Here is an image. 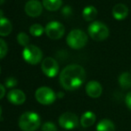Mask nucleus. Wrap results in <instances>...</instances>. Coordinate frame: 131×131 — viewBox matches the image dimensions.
<instances>
[{
	"label": "nucleus",
	"instance_id": "nucleus-12",
	"mask_svg": "<svg viewBox=\"0 0 131 131\" xmlns=\"http://www.w3.org/2000/svg\"><path fill=\"white\" fill-rule=\"evenodd\" d=\"M7 99L11 104L21 105L26 101V95L20 89H12L7 94Z\"/></svg>",
	"mask_w": 131,
	"mask_h": 131
},
{
	"label": "nucleus",
	"instance_id": "nucleus-16",
	"mask_svg": "<svg viewBox=\"0 0 131 131\" xmlns=\"http://www.w3.org/2000/svg\"><path fill=\"white\" fill-rule=\"evenodd\" d=\"M96 131H115V125L111 119H103L97 123Z\"/></svg>",
	"mask_w": 131,
	"mask_h": 131
},
{
	"label": "nucleus",
	"instance_id": "nucleus-8",
	"mask_svg": "<svg viewBox=\"0 0 131 131\" xmlns=\"http://www.w3.org/2000/svg\"><path fill=\"white\" fill-rule=\"evenodd\" d=\"M41 70L47 77L53 78L59 72V64L55 59L52 57H47L42 61Z\"/></svg>",
	"mask_w": 131,
	"mask_h": 131
},
{
	"label": "nucleus",
	"instance_id": "nucleus-3",
	"mask_svg": "<svg viewBox=\"0 0 131 131\" xmlns=\"http://www.w3.org/2000/svg\"><path fill=\"white\" fill-rule=\"evenodd\" d=\"M88 35L95 41H103L110 35V30L106 24L101 21H94L88 26Z\"/></svg>",
	"mask_w": 131,
	"mask_h": 131
},
{
	"label": "nucleus",
	"instance_id": "nucleus-15",
	"mask_svg": "<svg viewBox=\"0 0 131 131\" xmlns=\"http://www.w3.org/2000/svg\"><path fill=\"white\" fill-rule=\"evenodd\" d=\"M13 30V25L7 18H0V36H8Z\"/></svg>",
	"mask_w": 131,
	"mask_h": 131
},
{
	"label": "nucleus",
	"instance_id": "nucleus-21",
	"mask_svg": "<svg viewBox=\"0 0 131 131\" xmlns=\"http://www.w3.org/2000/svg\"><path fill=\"white\" fill-rule=\"evenodd\" d=\"M17 41L23 47H27V46H29V37L28 36L26 33L20 32L17 36Z\"/></svg>",
	"mask_w": 131,
	"mask_h": 131
},
{
	"label": "nucleus",
	"instance_id": "nucleus-5",
	"mask_svg": "<svg viewBox=\"0 0 131 131\" xmlns=\"http://www.w3.org/2000/svg\"><path fill=\"white\" fill-rule=\"evenodd\" d=\"M23 56L25 62H27L29 64L35 65V64H38L41 62L43 53L38 47L34 45H29L23 49Z\"/></svg>",
	"mask_w": 131,
	"mask_h": 131
},
{
	"label": "nucleus",
	"instance_id": "nucleus-7",
	"mask_svg": "<svg viewBox=\"0 0 131 131\" xmlns=\"http://www.w3.org/2000/svg\"><path fill=\"white\" fill-rule=\"evenodd\" d=\"M59 125L66 130H71L79 126V118L72 112H64L60 116L58 119Z\"/></svg>",
	"mask_w": 131,
	"mask_h": 131
},
{
	"label": "nucleus",
	"instance_id": "nucleus-25",
	"mask_svg": "<svg viewBox=\"0 0 131 131\" xmlns=\"http://www.w3.org/2000/svg\"><path fill=\"white\" fill-rule=\"evenodd\" d=\"M125 103L126 105L129 110H131V91L128 92L126 95V98H125Z\"/></svg>",
	"mask_w": 131,
	"mask_h": 131
},
{
	"label": "nucleus",
	"instance_id": "nucleus-23",
	"mask_svg": "<svg viewBox=\"0 0 131 131\" xmlns=\"http://www.w3.org/2000/svg\"><path fill=\"white\" fill-rule=\"evenodd\" d=\"M7 49H8V47H7L6 42L2 39V38H0V60L3 59L6 55Z\"/></svg>",
	"mask_w": 131,
	"mask_h": 131
},
{
	"label": "nucleus",
	"instance_id": "nucleus-30",
	"mask_svg": "<svg viewBox=\"0 0 131 131\" xmlns=\"http://www.w3.org/2000/svg\"><path fill=\"white\" fill-rule=\"evenodd\" d=\"M2 114V108H1V105H0V116H1Z\"/></svg>",
	"mask_w": 131,
	"mask_h": 131
},
{
	"label": "nucleus",
	"instance_id": "nucleus-31",
	"mask_svg": "<svg viewBox=\"0 0 131 131\" xmlns=\"http://www.w3.org/2000/svg\"><path fill=\"white\" fill-rule=\"evenodd\" d=\"M0 73H1V67H0Z\"/></svg>",
	"mask_w": 131,
	"mask_h": 131
},
{
	"label": "nucleus",
	"instance_id": "nucleus-26",
	"mask_svg": "<svg viewBox=\"0 0 131 131\" xmlns=\"http://www.w3.org/2000/svg\"><path fill=\"white\" fill-rule=\"evenodd\" d=\"M5 95V88L2 84H0V99H2Z\"/></svg>",
	"mask_w": 131,
	"mask_h": 131
},
{
	"label": "nucleus",
	"instance_id": "nucleus-27",
	"mask_svg": "<svg viewBox=\"0 0 131 131\" xmlns=\"http://www.w3.org/2000/svg\"><path fill=\"white\" fill-rule=\"evenodd\" d=\"M57 95H57L58 97H63V95H64V94H63V93H62V92H59V93L57 94Z\"/></svg>",
	"mask_w": 131,
	"mask_h": 131
},
{
	"label": "nucleus",
	"instance_id": "nucleus-17",
	"mask_svg": "<svg viewBox=\"0 0 131 131\" xmlns=\"http://www.w3.org/2000/svg\"><path fill=\"white\" fill-rule=\"evenodd\" d=\"M82 15L86 21H94L97 16V9L93 5H88L83 10Z\"/></svg>",
	"mask_w": 131,
	"mask_h": 131
},
{
	"label": "nucleus",
	"instance_id": "nucleus-10",
	"mask_svg": "<svg viewBox=\"0 0 131 131\" xmlns=\"http://www.w3.org/2000/svg\"><path fill=\"white\" fill-rule=\"evenodd\" d=\"M25 13L30 17H38L42 14L43 5L38 0H29L25 5Z\"/></svg>",
	"mask_w": 131,
	"mask_h": 131
},
{
	"label": "nucleus",
	"instance_id": "nucleus-19",
	"mask_svg": "<svg viewBox=\"0 0 131 131\" xmlns=\"http://www.w3.org/2000/svg\"><path fill=\"white\" fill-rule=\"evenodd\" d=\"M43 6L48 11H56L62 6V0H43Z\"/></svg>",
	"mask_w": 131,
	"mask_h": 131
},
{
	"label": "nucleus",
	"instance_id": "nucleus-24",
	"mask_svg": "<svg viewBox=\"0 0 131 131\" xmlns=\"http://www.w3.org/2000/svg\"><path fill=\"white\" fill-rule=\"evenodd\" d=\"M5 86L8 88H13L14 86H16L17 85V80H16L15 78H13V77H10L5 80Z\"/></svg>",
	"mask_w": 131,
	"mask_h": 131
},
{
	"label": "nucleus",
	"instance_id": "nucleus-28",
	"mask_svg": "<svg viewBox=\"0 0 131 131\" xmlns=\"http://www.w3.org/2000/svg\"><path fill=\"white\" fill-rule=\"evenodd\" d=\"M3 15H4V13H3V11L0 9V18H3Z\"/></svg>",
	"mask_w": 131,
	"mask_h": 131
},
{
	"label": "nucleus",
	"instance_id": "nucleus-6",
	"mask_svg": "<svg viewBox=\"0 0 131 131\" xmlns=\"http://www.w3.org/2000/svg\"><path fill=\"white\" fill-rule=\"evenodd\" d=\"M35 97L39 104L43 105H49L54 102L57 95L53 92V90L48 86H41L37 89L35 93Z\"/></svg>",
	"mask_w": 131,
	"mask_h": 131
},
{
	"label": "nucleus",
	"instance_id": "nucleus-20",
	"mask_svg": "<svg viewBox=\"0 0 131 131\" xmlns=\"http://www.w3.org/2000/svg\"><path fill=\"white\" fill-rule=\"evenodd\" d=\"M44 31H45V29H44L43 26L40 24H38V23L31 25V27L29 28V32H30V34L34 37L41 36V35L43 34Z\"/></svg>",
	"mask_w": 131,
	"mask_h": 131
},
{
	"label": "nucleus",
	"instance_id": "nucleus-1",
	"mask_svg": "<svg viewBox=\"0 0 131 131\" xmlns=\"http://www.w3.org/2000/svg\"><path fill=\"white\" fill-rule=\"evenodd\" d=\"M86 80V71L79 64H70L60 73L59 81L62 88L68 91H73L80 88Z\"/></svg>",
	"mask_w": 131,
	"mask_h": 131
},
{
	"label": "nucleus",
	"instance_id": "nucleus-9",
	"mask_svg": "<svg viewBox=\"0 0 131 131\" xmlns=\"http://www.w3.org/2000/svg\"><path fill=\"white\" fill-rule=\"evenodd\" d=\"M45 32L48 38L52 39H59L64 35L65 28L59 21H50L46 26Z\"/></svg>",
	"mask_w": 131,
	"mask_h": 131
},
{
	"label": "nucleus",
	"instance_id": "nucleus-11",
	"mask_svg": "<svg viewBox=\"0 0 131 131\" xmlns=\"http://www.w3.org/2000/svg\"><path fill=\"white\" fill-rule=\"evenodd\" d=\"M86 93L91 98H98L103 93L102 85L96 80H90L86 85Z\"/></svg>",
	"mask_w": 131,
	"mask_h": 131
},
{
	"label": "nucleus",
	"instance_id": "nucleus-18",
	"mask_svg": "<svg viewBox=\"0 0 131 131\" xmlns=\"http://www.w3.org/2000/svg\"><path fill=\"white\" fill-rule=\"evenodd\" d=\"M119 84L122 89H129L131 88V74L129 72H123L119 77Z\"/></svg>",
	"mask_w": 131,
	"mask_h": 131
},
{
	"label": "nucleus",
	"instance_id": "nucleus-4",
	"mask_svg": "<svg viewBox=\"0 0 131 131\" xmlns=\"http://www.w3.org/2000/svg\"><path fill=\"white\" fill-rule=\"evenodd\" d=\"M66 41L72 49H80L88 43V35L81 29H73L68 34Z\"/></svg>",
	"mask_w": 131,
	"mask_h": 131
},
{
	"label": "nucleus",
	"instance_id": "nucleus-14",
	"mask_svg": "<svg viewBox=\"0 0 131 131\" xmlns=\"http://www.w3.org/2000/svg\"><path fill=\"white\" fill-rule=\"evenodd\" d=\"M96 121L95 114L93 112H86L80 118V124L83 128H89L93 126Z\"/></svg>",
	"mask_w": 131,
	"mask_h": 131
},
{
	"label": "nucleus",
	"instance_id": "nucleus-2",
	"mask_svg": "<svg viewBox=\"0 0 131 131\" xmlns=\"http://www.w3.org/2000/svg\"><path fill=\"white\" fill-rule=\"evenodd\" d=\"M18 124L23 131H36L41 125V119L37 112H26L21 114Z\"/></svg>",
	"mask_w": 131,
	"mask_h": 131
},
{
	"label": "nucleus",
	"instance_id": "nucleus-13",
	"mask_svg": "<svg viewBox=\"0 0 131 131\" xmlns=\"http://www.w3.org/2000/svg\"><path fill=\"white\" fill-rule=\"evenodd\" d=\"M128 8L124 4H117L112 8V15L114 19L118 21H122L128 16Z\"/></svg>",
	"mask_w": 131,
	"mask_h": 131
},
{
	"label": "nucleus",
	"instance_id": "nucleus-29",
	"mask_svg": "<svg viewBox=\"0 0 131 131\" xmlns=\"http://www.w3.org/2000/svg\"><path fill=\"white\" fill-rule=\"evenodd\" d=\"M4 2H5V0H0V5H3V4H4Z\"/></svg>",
	"mask_w": 131,
	"mask_h": 131
},
{
	"label": "nucleus",
	"instance_id": "nucleus-22",
	"mask_svg": "<svg viewBox=\"0 0 131 131\" xmlns=\"http://www.w3.org/2000/svg\"><path fill=\"white\" fill-rule=\"evenodd\" d=\"M42 131H57V127L52 121L45 122L41 127Z\"/></svg>",
	"mask_w": 131,
	"mask_h": 131
}]
</instances>
